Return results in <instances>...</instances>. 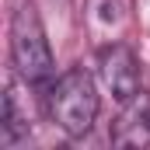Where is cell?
<instances>
[{"label":"cell","mask_w":150,"mask_h":150,"mask_svg":"<svg viewBox=\"0 0 150 150\" xmlns=\"http://www.w3.org/2000/svg\"><path fill=\"white\" fill-rule=\"evenodd\" d=\"M49 115L67 136H87L98 119V91L94 77L84 67H74L49 87Z\"/></svg>","instance_id":"6da1fadb"},{"label":"cell","mask_w":150,"mask_h":150,"mask_svg":"<svg viewBox=\"0 0 150 150\" xmlns=\"http://www.w3.org/2000/svg\"><path fill=\"white\" fill-rule=\"evenodd\" d=\"M11 59L21 80L42 84L52 77V49L42 28V18L32 4H21L11 21Z\"/></svg>","instance_id":"7a4b0ae2"},{"label":"cell","mask_w":150,"mask_h":150,"mask_svg":"<svg viewBox=\"0 0 150 150\" xmlns=\"http://www.w3.org/2000/svg\"><path fill=\"white\" fill-rule=\"evenodd\" d=\"M98 74H101V84L112 91L115 101H129L140 94V59L122 42H112L108 49H101Z\"/></svg>","instance_id":"3957f363"},{"label":"cell","mask_w":150,"mask_h":150,"mask_svg":"<svg viewBox=\"0 0 150 150\" xmlns=\"http://www.w3.org/2000/svg\"><path fill=\"white\" fill-rule=\"evenodd\" d=\"M115 147H150V94H136L122 101V112L112 126Z\"/></svg>","instance_id":"277c9868"},{"label":"cell","mask_w":150,"mask_h":150,"mask_svg":"<svg viewBox=\"0 0 150 150\" xmlns=\"http://www.w3.org/2000/svg\"><path fill=\"white\" fill-rule=\"evenodd\" d=\"M28 136V115H21L18 108V87L11 84L7 94H4V122H0V143L4 147H14L18 140Z\"/></svg>","instance_id":"5b68a950"}]
</instances>
